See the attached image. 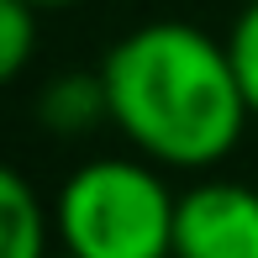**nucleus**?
<instances>
[{
    "instance_id": "f257e3e1",
    "label": "nucleus",
    "mask_w": 258,
    "mask_h": 258,
    "mask_svg": "<svg viewBox=\"0 0 258 258\" xmlns=\"http://www.w3.org/2000/svg\"><path fill=\"white\" fill-rule=\"evenodd\" d=\"M111 126L163 174H211L237 153L253 111L227 37L195 21H143L100 58Z\"/></svg>"
},
{
    "instance_id": "f03ea898",
    "label": "nucleus",
    "mask_w": 258,
    "mask_h": 258,
    "mask_svg": "<svg viewBox=\"0 0 258 258\" xmlns=\"http://www.w3.org/2000/svg\"><path fill=\"white\" fill-rule=\"evenodd\" d=\"M179 190L137 153H100L69 169L53 195L58 253L69 258H174Z\"/></svg>"
},
{
    "instance_id": "7ed1b4c3",
    "label": "nucleus",
    "mask_w": 258,
    "mask_h": 258,
    "mask_svg": "<svg viewBox=\"0 0 258 258\" xmlns=\"http://www.w3.org/2000/svg\"><path fill=\"white\" fill-rule=\"evenodd\" d=\"M174 258H258V190L221 174L179 190Z\"/></svg>"
},
{
    "instance_id": "20e7f679",
    "label": "nucleus",
    "mask_w": 258,
    "mask_h": 258,
    "mask_svg": "<svg viewBox=\"0 0 258 258\" xmlns=\"http://www.w3.org/2000/svg\"><path fill=\"white\" fill-rule=\"evenodd\" d=\"M37 121L58 137H85L95 126H111V105H105V79L100 69H74L42 85L37 95Z\"/></svg>"
},
{
    "instance_id": "39448f33",
    "label": "nucleus",
    "mask_w": 258,
    "mask_h": 258,
    "mask_svg": "<svg viewBox=\"0 0 258 258\" xmlns=\"http://www.w3.org/2000/svg\"><path fill=\"white\" fill-rule=\"evenodd\" d=\"M0 227H6V258H53L48 253V242L58 237L53 201H42L32 179L16 169L0 174Z\"/></svg>"
},
{
    "instance_id": "423d86ee",
    "label": "nucleus",
    "mask_w": 258,
    "mask_h": 258,
    "mask_svg": "<svg viewBox=\"0 0 258 258\" xmlns=\"http://www.w3.org/2000/svg\"><path fill=\"white\" fill-rule=\"evenodd\" d=\"M37 21L42 11L27 0H0V79H21L37 53Z\"/></svg>"
},
{
    "instance_id": "0eeeda50",
    "label": "nucleus",
    "mask_w": 258,
    "mask_h": 258,
    "mask_svg": "<svg viewBox=\"0 0 258 258\" xmlns=\"http://www.w3.org/2000/svg\"><path fill=\"white\" fill-rule=\"evenodd\" d=\"M227 53H232V69H237L242 95H248V111H253V121H258V0H248V6L232 16Z\"/></svg>"
},
{
    "instance_id": "6e6552de",
    "label": "nucleus",
    "mask_w": 258,
    "mask_h": 258,
    "mask_svg": "<svg viewBox=\"0 0 258 258\" xmlns=\"http://www.w3.org/2000/svg\"><path fill=\"white\" fill-rule=\"evenodd\" d=\"M27 6H37V11H63V6H79V0H27Z\"/></svg>"
},
{
    "instance_id": "1a4fd4ad",
    "label": "nucleus",
    "mask_w": 258,
    "mask_h": 258,
    "mask_svg": "<svg viewBox=\"0 0 258 258\" xmlns=\"http://www.w3.org/2000/svg\"><path fill=\"white\" fill-rule=\"evenodd\" d=\"M53 258H69V253H53Z\"/></svg>"
}]
</instances>
